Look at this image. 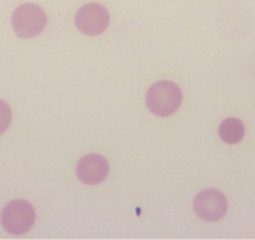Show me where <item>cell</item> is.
I'll return each mask as SVG.
<instances>
[{
    "label": "cell",
    "instance_id": "277c9868",
    "mask_svg": "<svg viewBox=\"0 0 255 240\" xmlns=\"http://www.w3.org/2000/svg\"><path fill=\"white\" fill-rule=\"evenodd\" d=\"M74 23L78 30H80L85 35H99V34L104 33L109 26V11L102 4H85L75 14Z\"/></svg>",
    "mask_w": 255,
    "mask_h": 240
},
{
    "label": "cell",
    "instance_id": "6da1fadb",
    "mask_svg": "<svg viewBox=\"0 0 255 240\" xmlns=\"http://www.w3.org/2000/svg\"><path fill=\"white\" fill-rule=\"evenodd\" d=\"M181 102H183V94L180 88L175 83L169 80L154 83L149 88L145 97L148 110L160 118L173 115L180 108Z\"/></svg>",
    "mask_w": 255,
    "mask_h": 240
},
{
    "label": "cell",
    "instance_id": "7a4b0ae2",
    "mask_svg": "<svg viewBox=\"0 0 255 240\" xmlns=\"http://www.w3.org/2000/svg\"><path fill=\"white\" fill-rule=\"evenodd\" d=\"M46 14L35 4H21L14 10L11 16L13 29L19 38L28 39L38 36L45 29Z\"/></svg>",
    "mask_w": 255,
    "mask_h": 240
},
{
    "label": "cell",
    "instance_id": "3957f363",
    "mask_svg": "<svg viewBox=\"0 0 255 240\" xmlns=\"http://www.w3.org/2000/svg\"><path fill=\"white\" fill-rule=\"evenodd\" d=\"M0 222L8 233L21 235L28 232L35 223V210L26 200H11L1 210Z\"/></svg>",
    "mask_w": 255,
    "mask_h": 240
},
{
    "label": "cell",
    "instance_id": "52a82bcc",
    "mask_svg": "<svg viewBox=\"0 0 255 240\" xmlns=\"http://www.w3.org/2000/svg\"><path fill=\"white\" fill-rule=\"evenodd\" d=\"M218 133L225 144H238L244 138V124L237 118H228L220 123Z\"/></svg>",
    "mask_w": 255,
    "mask_h": 240
},
{
    "label": "cell",
    "instance_id": "8992f818",
    "mask_svg": "<svg viewBox=\"0 0 255 240\" xmlns=\"http://www.w3.org/2000/svg\"><path fill=\"white\" fill-rule=\"evenodd\" d=\"M75 174L84 184L98 185L107 179L109 174V163L100 154H88L78 161Z\"/></svg>",
    "mask_w": 255,
    "mask_h": 240
},
{
    "label": "cell",
    "instance_id": "ba28073f",
    "mask_svg": "<svg viewBox=\"0 0 255 240\" xmlns=\"http://www.w3.org/2000/svg\"><path fill=\"white\" fill-rule=\"evenodd\" d=\"M11 123V109L5 102L0 100V135L5 133Z\"/></svg>",
    "mask_w": 255,
    "mask_h": 240
},
{
    "label": "cell",
    "instance_id": "5b68a950",
    "mask_svg": "<svg viewBox=\"0 0 255 240\" xmlns=\"http://www.w3.org/2000/svg\"><path fill=\"white\" fill-rule=\"evenodd\" d=\"M193 207L200 219L205 222H218L227 214L228 199L219 190L205 189L195 197Z\"/></svg>",
    "mask_w": 255,
    "mask_h": 240
}]
</instances>
